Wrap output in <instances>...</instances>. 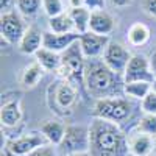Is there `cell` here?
<instances>
[{"label":"cell","instance_id":"6da1fadb","mask_svg":"<svg viewBox=\"0 0 156 156\" xmlns=\"http://www.w3.org/2000/svg\"><path fill=\"white\" fill-rule=\"evenodd\" d=\"M89 153L92 156H125L128 139L117 123L94 119L89 125Z\"/></svg>","mask_w":156,"mask_h":156},{"label":"cell","instance_id":"7a4b0ae2","mask_svg":"<svg viewBox=\"0 0 156 156\" xmlns=\"http://www.w3.org/2000/svg\"><path fill=\"white\" fill-rule=\"evenodd\" d=\"M84 84L87 92L95 100L117 97L123 92V76L112 72L103 59H86L84 66Z\"/></svg>","mask_w":156,"mask_h":156},{"label":"cell","instance_id":"3957f363","mask_svg":"<svg viewBox=\"0 0 156 156\" xmlns=\"http://www.w3.org/2000/svg\"><path fill=\"white\" fill-rule=\"evenodd\" d=\"M133 108H134L133 101L123 95L106 97V98L95 100L94 108H92V115L94 119L108 120L119 125L131 117Z\"/></svg>","mask_w":156,"mask_h":156},{"label":"cell","instance_id":"277c9868","mask_svg":"<svg viewBox=\"0 0 156 156\" xmlns=\"http://www.w3.org/2000/svg\"><path fill=\"white\" fill-rule=\"evenodd\" d=\"M78 101V92L76 87L66 81V80H59L51 83L47 89V103L50 109L55 114L66 117L69 114H72L75 105Z\"/></svg>","mask_w":156,"mask_h":156},{"label":"cell","instance_id":"5b68a950","mask_svg":"<svg viewBox=\"0 0 156 156\" xmlns=\"http://www.w3.org/2000/svg\"><path fill=\"white\" fill-rule=\"evenodd\" d=\"M78 41L61 53V66L58 70L61 80L72 83L75 87H78V84H84V66H86V58Z\"/></svg>","mask_w":156,"mask_h":156},{"label":"cell","instance_id":"8992f818","mask_svg":"<svg viewBox=\"0 0 156 156\" xmlns=\"http://www.w3.org/2000/svg\"><path fill=\"white\" fill-rule=\"evenodd\" d=\"M89 128L83 125H69L66 126V134H64L58 148L62 154L70 156L75 153L89 151Z\"/></svg>","mask_w":156,"mask_h":156},{"label":"cell","instance_id":"52a82bcc","mask_svg":"<svg viewBox=\"0 0 156 156\" xmlns=\"http://www.w3.org/2000/svg\"><path fill=\"white\" fill-rule=\"evenodd\" d=\"M45 144L48 142L41 133H27L9 139L6 142L5 151L8 156H28L31 151Z\"/></svg>","mask_w":156,"mask_h":156},{"label":"cell","instance_id":"ba28073f","mask_svg":"<svg viewBox=\"0 0 156 156\" xmlns=\"http://www.w3.org/2000/svg\"><path fill=\"white\" fill-rule=\"evenodd\" d=\"M133 81H147L151 84L154 81V75L150 67V59L144 55H133L123 72V83Z\"/></svg>","mask_w":156,"mask_h":156},{"label":"cell","instance_id":"9c48e42d","mask_svg":"<svg viewBox=\"0 0 156 156\" xmlns=\"http://www.w3.org/2000/svg\"><path fill=\"white\" fill-rule=\"evenodd\" d=\"M0 31H2V37L8 44H19L27 28L22 17L16 11H6L2 12L0 17Z\"/></svg>","mask_w":156,"mask_h":156},{"label":"cell","instance_id":"30bf717a","mask_svg":"<svg viewBox=\"0 0 156 156\" xmlns=\"http://www.w3.org/2000/svg\"><path fill=\"white\" fill-rule=\"evenodd\" d=\"M131 56L133 55L129 53V51L120 42L111 41L108 44L106 50H105V53H103L101 59H103V62H105L112 72H115V73H119V75L123 76V72H125V69L128 66L129 59H131Z\"/></svg>","mask_w":156,"mask_h":156},{"label":"cell","instance_id":"8fae6325","mask_svg":"<svg viewBox=\"0 0 156 156\" xmlns=\"http://www.w3.org/2000/svg\"><path fill=\"white\" fill-rule=\"evenodd\" d=\"M78 42H80L84 58L94 59L105 53V50L111 41H109V36H101V34H95L92 31H87L80 36V41Z\"/></svg>","mask_w":156,"mask_h":156},{"label":"cell","instance_id":"7c38bea8","mask_svg":"<svg viewBox=\"0 0 156 156\" xmlns=\"http://www.w3.org/2000/svg\"><path fill=\"white\" fill-rule=\"evenodd\" d=\"M80 33L72 31L66 34H56L51 31H44V47L48 50H53L56 53H62L66 51L73 42H76L80 39Z\"/></svg>","mask_w":156,"mask_h":156},{"label":"cell","instance_id":"4fadbf2b","mask_svg":"<svg viewBox=\"0 0 156 156\" xmlns=\"http://www.w3.org/2000/svg\"><path fill=\"white\" fill-rule=\"evenodd\" d=\"M115 28L114 17L106 12L105 9L90 11V20H89V31L101 36H109Z\"/></svg>","mask_w":156,"mask_h":156},{"label":"cell","instance_id":"5bb4252c","mask_svg":"<svg viewBox=\"0 0 156 156\" xmlns=\"http://www.w3.org/2000/svg\"><path fill=\"white\" fill-rule=\"evenodd\" d=\"M17 45L23 55H36L44 47V33L36 27H28Z\"/></svg>","mask_w":156,"mask_h":156},{"label":"cell","instance_id":"9a60e30c","mask_svg":"<svg viewBox=\"0 0 156 156\" xmlns=\"http://www.w3.org/2000/svg\"><path fill=\"white\" fill-rule=\"evenodd\" d=\"M39 133H41L48 144L58 147L61 144V140L66 134V126H64L62 122L59 120H53V119H48V120H44L39 126Z\"/></svg>","mask_w":156,"mask_h":156},{"label":"cell","instance_id":"2e32d148","mask_svg":"<svg viewBox=\"0 0 156 156\" xmlns=\"http://www.w3.org/2000/svg\"><path fill=\"white\" fill-rule=\"evenodd\" d=\"M153 150V137L144 133H134L128 137V151L133 156H148Z\"/></svg>","mask_w":156,"mask_h":156},{"label":"cell","instance_id":"e0dca14e","mask_svg":"<svg viewBox=\"0 0 156 156\" xmlns=\"http://www.w3.org/2000/svg\"><path fill=\"white\" fill-rule=\"evenodd\" d=\"M0 120L3 126L12 128L20 123L22 120V109H20V101L19 100H11L2 105L0 109Z\"/></svg>","mask_w":156,"mask_h":156},{"label":"cell","instance_id":"ac0fdd59","mask_svg":"<svg viewBox=\"0 0 156 156\" xmlns=\"http://www.w3.org/2000/svg\"><path fill=\"white\" fill-rule=\"evenodd\" d=\"M36 61L41 64V67L47 72H58L61 66V53H56L53 50H48L42 47L41 50L34 55Z\"/></svg>","mask_w":156,"mask_h":156},{"label":"cell","instance_id":"d6986e66","mask_svg":"<svg viewBox=\"0 0 156 156\" xmlns=\"http://www.w3.org/2000/svg\"><path fill=\"white\" fill-rule=\"evenodd\" d=\"M150 36L151 31L147 25L142 22H136L128 30V42L133 47H142L150 41Z\"/></svg>","mask_w":156,"mask_h":156},{"label":"cell","instance_id":"ffe728a7","mask_svg":"<svg viewBox=\"0 0 156 156\" xmlns=\"http://www.w3.org/2000/svg\"><path fill=\"white\" fill-rule=\"evenodd\" d=\"M48 28L51 33L66 34V33H72L75 30V23L69 12H62V14H59L56 17L48 19Z\"/></svg>","mask_w":156,"mask_h":156},{"label":"cell","instance_id":"44dd1931","mask_svg":"<svg viewBox=\"0 0 156 156\" xmlns=\"http://www.w3.org/2000/svg\"><path fill=\"white\" fill-rule=\"evenodd\" d=\"M69 14L75 23V31L84 34L89 31V20H90V11L86 6L81 8H70Z\"/></svg>","mask_w":156,"mask_h":156},{"label":"cell","instance_id":"7402d4cb","mask_svg":"<svg viewBox=\"0 0 156 156\" xmlns=\"http://www.w3.org/2000/svg\"><path fill=\"white\" fill-rule=\"evenodd\" d=\"M42 72L44 69L41 67V64L37 61L31 62L30 66H27L22 72V76H20V81L25 87H34L42 78Z\"/></svg>","mask_w":156,"mask_h":156},{"label":"cell","instance_id":"603a6c76","mask_svg":"<svg viewBox=\"0 0 156 156\" xmlns=\"http://www.w3.org/2000/svg\"><path fill=\"white\" fill-rule=\"evenodd\" d=\"M150 90H151V83L147 81H133L123 84V94L134 100H142L144 97H147Z\"/></svg>","mask_w":156,"mask_h":156},{"label":"cell","instance_id":"cb8c5ba5","mask_svg":"<svg viewBox=\"0 0 156 156\" xmlns=\"http://www.w3.org/2000/svg\"><path fill=\"white\" fill-rule=\"evenodd\" d=\"M136 129L139 133H144V134H148L151 137H156V115L144 114L140 117V120L137 122Z\"/></svg>","mask_w":156,"mask_h":156},{"label":"cell","instance_id":"d4e9b609","mask_svg":"<svg viewBox=\"0 0 156 156\" xmlns=\"http://www.w3.org/2000/svg\"><path fill=\"white\" fill-rule=\"evenodd\" d=\"M16 6L20 14L23 16H34L41 9L42 0H16Z\"/></svg>","mask_w":156,"mask_h":156},{"label":"cell","instance_id":"484cf974","mask_svg":"<svg viewBox=\"0 0 156 156\" xmlns=\"http://www.w3.org/2000/svg\"><path fill=\"white\" fill-rule=\"evenodd\" d=\"M42 8H44L45 14L50 19L51 17H56V16H59V14H62V12H64L61 0H42Z\"/></svg>","mask_w":156,"mask_h":156},{"label":"cell","instance_id":"4316f807","mask_svg":"<svg viewBox=\"0 0 156 156\" xmlns=\"http://www.w3.org/2000/svg\"><path fill=\"white\" fill-rule=\"evenodd\" d=\"M140 108L144 111V114L156 115V92L153 89L147 94V97H144L140 100Z\"/></svg>","mask_w":156,"mask_h":156},{"label":"cell","instance_id":"83f0119b","mask_svg":"<svg viewBox=\"0 0 156 156\" xmlns=\"http://www.w3.org/2000/svg\"><path fill=\"white\" fill-rule=\"evenodd\" d=\"M28 156H59L55 145H51V144H45L42 147H39L36 148L34 151H31Z\"/></svg>","mask_w":156,"mask_h":156},{"label":"cell","instance_id":"f1b7e54d","mask_svg":"<svg viewBox=\"0 0 156 156\" xmlns=\"http://www.w3.org/2000/svg\"><path fill=\"white\" fill-rule=\"evenodd\" d=\"M105 2L106 0H84V6L89 11H97L105 8Z\"/></svg>","mask_w":156,"mask_h":156},{"label":"cell","instance_id":"f546056e","mask_svg":"<svg viewBox=\"0 0 156 156\" xmlns=\"http://www.w3.org/2000/svg\"><path fill=\"white\" fill-rule=\"evenodd\" d=\"M144 9L148 16L156 19V0H144Z\"/></svg>","mask_w":156,"mask_h":156},{"label":"cell","instance_id":"4dcf8cb0","mask_svg":"<svg viewBox=\"0 0 156 156\" xmlns=\"http://www.w3.org/2000/svg\"><path fill=\"white\" fill-rule=\"evenodd\" d=\"M150 67H151V72H153V75H154V78H156V50H153V53L150 55Z\"/></svg>","mask_w":156,"mask_h":156},{"label":"cell","instance_id":"1f68e13d","mask_svg":"<svg viewBox=\"0 0 156 156\" xmlns=\"http://www.w3.org/2000/svg\"><path fill=\"white\" fill-rule=\"evenodd\" d=\"M12 2H16V0H0V8H2V12L9 11V6L12 5Z\"/></svg>","mask_w":156,"mask_h":156},{"label":"cell","instance_id":"d6a6232c","mask_svg":"<svg viewBox=\"0 0 156 156\" xmlns=\"http://www.w3.org/2000/svg\"><path fill=\"white\" fill-rule=\"evenodd\" d=\"M131 2H133V0H111V3L115 5V6H126Z\"/></svg>","mask_w":156,"mask_h":156},{"label":"cell","instance_id":"836d02e7","mask_svg":"<svg viewBox=\"0 0 156 156\" xmlns=\"http://www.w3.org/2000/svg\"><path fill=\"white\" fill-rule=\"evenodd\" d=\"M70 8H81L84 6V0H69Z\"/></svg>","mask_w":156,"mask_h":156},{"label":"cell","instance_id":"e575fe53","mask_svg":"<svg viewBox=\"0 0 156 156\" xmlns=\"http://www.w3.org/2000/svg\"><path fill=\"white\" fill-rule=\"evenodd\" d=\"M70 156H92L89 151H84V153H75V154H70Z\"/></svg>","mask_w":156,"mask_h":156},{"label":"cell","instance_id":"d590c367","mask_svg":"<svg viewBox=\"0 0 156 156\" xmlns=\"http://www.w3.org/2000/svg\"><path fill=\"white\" fill-rule=\"evenodd\" d=\"M151 89L156 92V78H154V81H153V84H151Z\"/></svg>","mask_w":156,"mask_h":156},{"label":"cell","instance_id":"8d00e7d4","mask_svg":"<svg viewBox=\"0 0 156 156\" xmlns=\"http://www.w3.org/2000/svg\"><path fill=\"white\" fill-rule=\"evenodd\" d=\"M153 156H156V151H154V154H153Z\"/></svg>","mask_w":156,"mask_h":156}]
</instances>
